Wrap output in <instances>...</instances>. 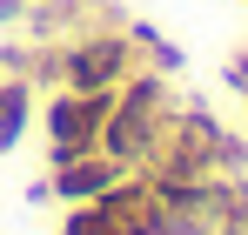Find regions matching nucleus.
<instances>
[{"label":"nucleus","mask_w":248,"mask_h":235,"mask_svg":"<svg viewBox=\"0 0 248 235\" xmlns=\"http://www.w3.org/2000/svg\"><path fill=\"white\" fill-rule=\"evenodd\" d=\"M20 128H27V87L14 81V87H0V155L20 141Z\"/></svg>","instance_id":"obj_5"},{"label":"nucleus","mask_w":248,"mask_h":235,"mask_svg":"<svg viewBox=\"0 0 248 235\" xmlns=\"http://www.w3.org/2000/svg\"><path fill=\"white\" fill-rule=\"evenodd\" d=\"M228 235H242V229H228Z\"/></svg>","instance_id":"obj_6"},{"label":"nucleus","mask_w":248,"mask_h":235,"mask_svg":"<svg viewBox=\"0 0 248 235\" xmlns=\"http://www.w3.org/2000/svg\"><path fill=\"white\" fill-rule=\"evenodd\" d=\"M108 108H114V94H81V87H61V94H54V108H47L54 161L101 148V121H108Z\"/></svg>","instance_id":"obj_3"},{"label":"nucleus","mask_w":248,"mask_h":235,"mask_svg":"<svg viewBox=\"0 0 248 235\" xmlns=\"http://www.w3.org/2000/svg\"><path fill=\"white\" fill-rule=\"evenodd\" d=\"M161 121H168V87L161 74H127L114 87V108L101 121V155L127 161H148L155 155V141H161Z\"/></svg>","instance_id":"obj_1"},{"label":"nucleus","mask_w":248,"mask_h":235,"mask_svg":"<svg viewBox=\"0 0 248 235\" xmlns=\"http://www.w3.org/2000/svg\"><path fill=\"white\" fill-rule=\"evenodd\" d=\"M14 7H20V0H14Z\"/></svg>","instance_id":"obj_7"},{"label":"nucleus","mask_w":248,"mask_h":235,"mask_svg":"<svg viewBox=\"0 0 248 235\" xmlns=\"http://www.w3.org/2000/svg\"><path fill=\"white\" fill-rule=\"evenodd\" d=\"M127 67H134V54H127L121 34H94V40L67 47V54L54 61L61 87H81V94H114V87L127 81Z\"/></svg>","instance_id":"obj_2"},{"label":"nucleus","mask_w":248,"mask_h":235,"mask_svg":"<svg viewBox=\"0 0 248 235\" xmlns=\"http://www.w3.org/2000/svg\"><path fill=\"white\" fill-rule=\"evenodd\" d=\"M114 182H121V161H114V155H101V148L54 161V188H61V201H101Z\"/></svg>","instance_id":"obj_4"}]
</instances>
